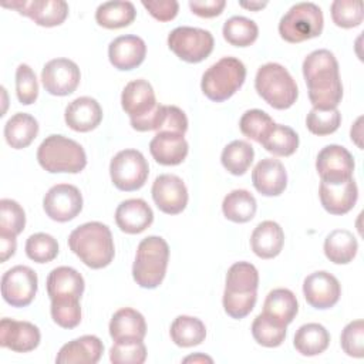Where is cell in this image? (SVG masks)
I'll return each instance as SVG.
<instances>
[{
  "instance_id": "cell-1",
  "label": "cell",
  "mask_w": 364,
  "mask_h": 364,
  "mask_svg": "<svg viewBox=\"0 0 364 364\" xmlns=\"http://www.w3.org/2000/svg\"><path fill=\"white\" fill-rule=\"evenodd\" d=\"M301 68L313 108H337L343 98V84L334 54L326 48L314 50L304 58Z\"/></svg>"
},
{
  "instance_id": "cell-2",
  "label": "cell",
  "mask_w": 364,
  "mask_h": 364,
  "mask_svg": "<svg viewBox=\"0 0 364 364\" xmlns=\"http://www.w3.org/2000/svg\"><path fill=\"white\" fill-rule=\"evenodd\" d=\"M68 246L91 269L108 266L115 253L111 230L101 222H87L75 228L68 236Z\"/></svg>"
},
{
  "instance_id": "cell-3",
  "label": "cell",
  "mask_w": 364,
  "mask_h": 364,
  "mask_svg": "<svg viewBox=\"0 0 364 364\" xmlns=\"http://www.w3.org/2000/svg\"><path fill=\"white\" fill-rule=\"evenodd\" d=\"M259 273L249 262L233 263L226 273L223 291V309L232 318L246 317L257 299Z\"/></svg>"
},
{
  "instance_id": "cell-4",
  "label": "cell",
  "mask_w": 364,
  "mask_h": 364,
  "mask_svg": "<svg viewBox=\"0 0 364 364\" xmlns=\"http://www.w3.org/2000/svg\"><path fill=\"white\" fill-rule=\"evenodd\" d=\"M169 246L161 236H148L136 247L132 277L144 289L158 287L166 273Z\"/></svg>"
},
{
  "instance_id": "cell-5",
  "label": "cell",
  "mask_w": 364,
  "mask_h": 364,
  "mask_svg": "<svg viewBox=\"0 0 364 364\" xmlns=\"http://www.w3.org/2000/svg\"><path fill=\"white\" fill-rule=\"evenodd\" d=\"M37 161L47 172L78 173L87 165L84 148L64 135H48L37 149Z\"/></svg>"
},
{
  "instance_id": "cell-6",
  "label": "cell",
  "mask_w": 364,
  "mask_h": 364,
  "mask_svg": "<svg viewBox=\"0 0 364 364\" xmlns=\"http://www.w3.org/2000/svg\"><path fill=\"white\" fill-rule=\"evenodd\" d=\"M255 88L257 94L276 109L291 107L299 95L296 81L279 63H266L259 67L255 78Z\"/></svg>"
},
{
  "instance_id": "cell-7",
  "label": "cell",
  "mask_w": 364,
  "mask_h": 364,
  "mask_svg": "<svg viewBox=\"0 0 364 364\" xmlns=\"http://www.w3.org/2000/svg\"><path fill=\"white\" fill-rule=\"evenodd\" d=\"M246 67L236 57H222L202 75L200 88L215 102L230 98L245 82Z\"/></svg>"
},
{
  "instance_id": "cell-8",
  "label": "cell",
  "mask_w": 364,
  "mask_h": 364,
  "mask_svg": "<svg viewBox=\"0 0 364 364\" xmlns=\"http://www.w3.org/2000/svg\"><path fill=\"white\" fill-rule=\"evenodd\" d=\"M323 11L311 1L293 4L279 21L280 37L289 43H301L323 31Z\"/></svg>"
},
{
  "instance_id": "cell-9",
  "label": "cell",
  "mask_w": 364,
  "mask_h": 364,
  "mask_svg": "<svg viewBox=\"0 0 364 364\" xmlns=\"http://www.w3.org/2000/svg\"><path fill=\"white\" fill-rule=\"evenodd\" d=\"M149 173L145 156L136 149L119 151L109 164V175L115 188L131 192L142 188Z\"/></svg>"
},
{
  "instance_id": "cell-10",
  "label": "cell",
  "mask_w": 364,
  "mask_h": 364,
  "mask_svg": "<svg viewBox=\"0 0 364 364\" xmlns=\"http://www.w3.org/2000/svg\"><path fill=\"white\" fill-rule=\"evenodd\" d=\"M213 36L210 31L181 26L168 36V47L186 63H200L213 50Z\"/></svg>"
},
{
  "instance_id": "cell-11",
  "label": "cell",
  "mask_w": 364,
  "mask_h": 364,
  "mask_svg": "<svg viewBox=\"0 0 364 364\" xmlns=\"http://www.w3.org/2000/svg\"><path fill=\"white\" fill-rule=\"evenodd\" d=\"M37 273L23 264L9 269L1 277V296L13 307L28 306L37 293Z\"/></svg>"
},
{
  "instance_id": "cell-12",
  "label": "cell",
  "mask_w": 364,
  "mask_h": 364,
  "mask_svg": "<svg viewBox=\"0 0 364 364\" xmlns=\"http://www.w3.org/2000/svg\"><path fill=\"white\" fill-rule=\"evenodd\" d=\"M46 215L55 222H68L82 209V195L80 189L70 183L51 186L43 199Z\"/></svg>"
},
{
  "instance_id": "cell-13",
  "label": "cell",
  "mask_w": 364,
  "mask_h": 364,
  "mask_svg": "<svg viewBox=\"0 0 364 364\" xmlns=\"http://www.w3.org/2000/svg\"><path fill=\"white\" fill-rule=\"evenodd\" d=\"M354 158L341 145L324 146L316 159V169L323 182L327 183H343L353 178Z\"/></svg>"
},
{
  "instance_id": "cell-14",
  "label": "cell",
  "mask_w": 364,
  "mask_h": 364,
  "mask_svg": "<svg viewBox=\"0 0 364 364\" xmlns=\"http://www.w3.org/2000/svg\"><path fill=\"white\" fill-rule=\"evenodd\" d=\"M80 68L68 58H53L41 70V82L51 95H68L80 84Z\"/></svg>"
},
{
  "instance_id": "cell-15",
  "label": "cell",
  "mask_w": 364,
  "mask_h": 364,
  "mask_svg": "<svg viewBox=\"0 0 364 364\" xmlns=\"http://www.w3.org/2000/svg\"><path fill=\"white\" fill-rule=\"evenodd\" d=\"M3 7L16 9L20 14L30 17L43 27L60 26L68 14V4L64 0H17L1 3Z\"/></svg>"
},
{
  "instance_id": "cell-16",
  "label": "cell",
  "mask_w": 364,
  "mask_h": 364,
  "mask_svg": "<svg viewBox=\"0 0 364 364\" xmlns=\"http://www.w3.org/2000/svg\"><path fill=\"white\" fill-rule=\"evenodd\" d=\"M152 199L159 210L168 215L181 213L188 203V189L183 181L172 173L155 178L152 183Z\"/></svg>"
},
{
  "instance_id": "cell-17",
  "label": "cell",
  "mask_w": 364,
  "mask_h": 364,
  "mask_svg": "<svg viewBox=\"0 0 364 364\" xmlns=\"http://www.w3.org/2000/svg\"><path fill=\"white\" fill-rule=\"evenodd\" d=\"M303 293L306 301L318 310L333 307L341 294V286L336 276L320 270L309 274L303 282Z\"/></svg>"
},
{
  "instance_id": "cell-18",
  "label": "cell",
  "mask_w": 364,
  "mask_h": 364,
  "mask_svg": "<svg viewBox=\"0 0 364 364\" xmlns=\"http://www.w3.org/2000/svg\"><path fill=\"white\" fill-rule=\"evenodd\" d=\"M41 334L37 326L30 321L1 318L0 321V346L16 353L33 351L40 343Z\"/></svg>"
},
{
  "instance_id": "cell-19",
  "label": "cell",
  "mask_w": 364,
  "mask_h": 364,
  "mask_svg": "<svg viewBox=\"0 0 364 364\" xmlns=\"http://www.w3.org/2000/svg\"><path fill=\"white\" fill-rule=\"evenodd\" d=\"M145 41L134 34L119 36L108 46V58L111 64L122 71L136 68L145 58Z\"/></svg>"
},
{
  "instance_id": "cell-20",
  "label": "cell",
  "mask_w": 364,
  "mask_h": 364,
  "mask_svg": "<svg viewBox=\"0 0 364 364\" xmlns=\"http://www.w3.org/2000/svg\"><path fill=\"white\" fill-rule=\"evenodd\" d=\"M252 182L259 193L277 196L286 189L287 172L279 159L263 158L252 171Z\"/></svg>"
},
{
  "instance_id": "cell-21",
  "label": "cell",
  "mask_w": 364,
  "mask_h": 364,
  "mask_svg": "<svg viewBox=\"0 0 364 364\" xmlns=\"http://www.w3.org/2000/svg\"><path fill=\"white\" fill-rule=\"evenodd\" d=\"M320 202L323 208L331 215H344L350 212L358 198V188L351 178L343 183H320Z\"/></svg>"
},
{
  "instance_id": "cell-22",
  "label": "cell",
  "mask_w": 364,
  "mask_h": 364,
  "mask_svg": "<svg viewBox=\"0 0 364 364\" xmlns=\"http://www.w3.org/2000/svg\"><path fill=\"white\" fill-rule=\"evenodd\" d=\"M104 353V344L97 336H81L64 344L57 357L58 364H95Z\"/></svg>"
},
{
  "instance_id": "cell-23",
  "label": "cell",
  "mask_w": 364,
  "mask_h": 364,
  "mask_svg": "<svg viewBox=\"0 0 364 364\" xmlns=\"http://www.w3.org/2000/svg\"><path fill=\"white\" fill-rule=\"evenodd\" d=\"M122 109L129 115V119L141 118L151 112L156 105V98L152 85L146 80L129 81L121 94Z\"/></svg>"
},
{
  "instance_id": "cell-24",
  "label": "cell",
  "mask_w": 364,
  "mask_h": 364,
  "mask_svg": "<svg viewBox=\"0 0 364 364\" xmlns=\"http://www.w3.org/2000/svg\"><path fill=\"white\" fill-rule=\"evenodd\" d=\"M152 220L154 212L144 199H127L117 206L115 223L125 233H141L151 226Z\"/></svg>"
},
{
  "instance_id": "cell-25",
  "label": "cell",
  "mask_w": 364,
  "mask_h": 364,
  "mask_svg": "<svg viewBox=\"0 0 364 364\" xmlns=\"http://www.w3.org/2000/svg\"><path fill=\"white\" fill-rule=\"evenodd\" d=\"M149 152L161 165H179L188 155V142L182 134L161 131L151 139Z\"/></svg>"
},
{
  "instance_id": "cell-26",
  "label": "cell",
  "mask_w": 364,
  "mask_h": 364,
  "mask_svg": "<svg viewBox=\"0 0 364 364\" xmlns=\"http://www.w3.org/2000/svg\"><path fill=\"white\" fill-rule=\"evenodd\" d=\"M65 124L77 132H88L97 128L102 119V108L91 97H78L73 100L64 112Z\"/></svg>"
},
{
  "instance_id": "cell-27",
  "label": "cell",
  "mask_w": 364,
  "mask_h": 364,
  "mask_svg": "<svg viewBox=\"0 0 364 364\" xmlns=\"http://www.w3.org/2000/svg\"><path fill=\"white\" fill-rule=\"evenodd\" d=\"M284 243V232L279 223L273 220L260 222L250 236V246L256 256L262 259L276 257Z\"/></svg>"
},
{
  "instance_id": "cell-28",
  "label": "cell",
  "mask_w": 364,
  "mask_h": 364,
  "mask_svg": "<svg viewBox=\"0 0 364 364\" xmlns=\"http://www.w3.org/2000/svg\"><path fill=\"white\" fill-rule=\"evenodd\" d=\"M146 334V323L144 316L131 309L124 307L114 313L109 321V336L114 341L144 340Z\"/></svg>"
},
{
  "instance_id": "cell-29",
  "label": "cell",
  "mask_w": 364,
  "mask_h": 364,
  "mask_svg": "<svg viewBox=\"0 0 364 364\" xmlns=\"http://www.w3.org/2000/svg\"><path fill=\"white\" fill-rule=\"evenodd\" d=\"M47 293L50 300L58 297L80 299L84 291V279L73 267L58 266L53 269L47 277Z\"/></svg>"
},
{
  "instance_id": "cell-30",
  "label": "cell",
  "mask_w": 364,
  "mask_h": 364,
  "mask_svg": "<svg viewBox=\"0 0 364 364\" xmlns=\"http://www.w3.org/2000/svg\"><path fill=\"white\" fill-rule=\"evenodd\" d=\"M38 134L37 119L26 112H17L4 125V138L14 149L28 146Z\"/></svg>"
},
{
  "instance_id": "cell-31",
  "label": "cell",
  "mask_w": 364,
  "mask_h": 364,
  "mask_svg": "<svg viewBox=\"0 0 364 364\" xmlns=\"http://www.w3.org/2000/svg\"><path fill=\"white\" fill-rule=\"evenodd\" d=\"M293 344L301 355H318L328 347L330 334L324 326L318 323H307L299 327L294 334Z\"/></svg>"
},
{
  "instance_id": "cell-32",
  "label": "cell",
  "mask_w": 364,
  "mask_h": 364,
  "mask_svg": "<svg viewBox=\"0 0 364 364\" xmlns=\"http://www.w3.org/2000/svg\"><path fill=\"white\" fill-rule=\"evenodd\" d=\"M299 311L294 293L289 289H273L264 299L263 313L283 324H290Z\"/></svg>"
},
{
  "instance_id": "cell-33",
  "label": "cell",
  "mask_w": 364,
  "mask_h": 364,
  "mask_svg": "<svg viewBox=\"0 0 364 364\" xmlns=\"http://www.w3.org/2000/svg\"><path fill=\"white\" fill-rule=\"evenodd\" d=\"M358 243L354 235L346 229L330 232L324 240V253L336 264L350 263L357 255Z\"/></svg>"
},
{
  "instance_id": "cell-34",
  "label": "cell",
  "mask_w": 364,
  "mask_h": 364,
  "mask_svg": "<svg viewBox=\"0 0 364 364\" xmlns=\"http://www.w3.org/2000/svg\"><path fill=\"white\" fill-rule=\"evenodd\" d=\"M136 16L135 7L127 0L101 3L95 10V20L105 28H121L129 26Z\"/></svg>"
},
{
  "instance_id": "cell-35",
  "label": "cell",
  "mask_w": 364,
  "mask_h": 364,
  "mask_svg": "<svg viewBox=\"0 0 364 364\" xmlns=\"http://www.w3.org/2000/svg\"><path fill=\"white\" fill-rule=\"evenodd\" d=\"M257 209L255 196L246 189L229 192L222 202V210L226 219L235 223H245L253 219Z\"/></svg>"
},
{
  "instance_id": "cell-36",
  "label": "cell",
  "mask_w": 364,
  "mask_h": 364,
  "mask_svg": "<svg viewBox=\"0 0 364 364\" xmlns=\"http://www.w3.org/2000/svg\"><path fill=\"white\" fill-rule=\"evenodd\" d=\"M172 341L179 347H193L200 344L206 337L205 324L192 316H178L169 330Z\"/></svg>"
},
{
  "instance_id": "cell-37",
  "label": "cell",
  "mask_w": 364,
  "mask_h": 364,
  "mask_svg": "<svg viewBox=\"0 0 364 364\" xmlns=\"http://www.w3.org/2000/svg\"><path fill=\"white\" fill-rule=\"evenodd\" d=\"M260 145L270 154L277 156H289L296 152L299 146V135L287 125L273 124Z\"/></svg>"
},
{
  "instance_id": "cell-38",
  "label": "cell",
  "mask_w": 364,
  "mask_h": 364,
  "mask_svg": "<svg viewBox=\"0 0 364 364\" xmlns=\"http://www.w3.org/2000/svg\"><path fill=\"white\" fill-rule=\"evenodd\" d=\"M253 156V146L246 141L236 139L223 148L220 161L225 169L232 175H243L252 165Z\"/></svg>"
},
{
  "instance_id": "cell-39",
  "label": "cell",
  "mask_w": 364,
  "mask_h": 364,
  "mask_svg": "<svg viewBox=\"0 0 364 364\" xmlns=\"http://www.w3.org/2000/svg\"><path fill=\"white\" fill-rule=\"evenodd\" d=\"M222 33L229 44L247 47L257 38L259 28L253 20L245 16H233L225 21Z\"/></svg>"
},
{
  "instance_id": "cell-40",
  "label": "cell",
  "mask_w": 364,
  "mask_h": 364,
  "mask_svg": "<svg viewBox=\"0 0 364 364\" xmlns=\"http://www.w3.org/2000/svg\"><path fill=\"white\" fill-rule=\"evenodd\" d=\"M286 327L276 318L260 313L252 323V336L260 346L277 347L286 338Z\"/></svg>"
},
{
  "instance_id": "cell-41",
  "label": "cell",
  "mask_w": 364,
  "mask_h": 364,
  "mask_svg": "<svg viewBox=\"0 0 364 364\" xmlns=\"http://www.w3.org/2000/svg\"><path fill=\"white\" fill-rule=\"evenodd\" d=\"M51 317L63 328H74L81 321L80 299L77 297H58L51 299Z\"/></svg>"
},
{
  "instance_id": "cell-42",
  "label": "cell",
  "mask_w": 364,
  "mask_h": 364,
  "mask_svg": "<svg viewBox=\"0 0 364 364\" xmlns=\"http://www.w3.org/2000/svg\"><path fill=\"white\" fill-rule=\"evenodd\" d=\"M273 124L274 121L267 112L255 108L243 112L239 121V128L245 136L260 144V141L264 138Z\"/></svg>"
},
{
  "instance_id": "cell-43",
  "label": "cell",
  "mask_w": 364,
  "mask_h": 364,
  "mask_svg": "<svg viewBox=\"0 0 364 364\" xmlns=\"http://www.w3.org/2000/svg\"><path fill=\"white\" fill-rule=\"evenodd\" d=\"M330 11L334 24L343 28L360 26L364 17L361 0H334Z\"/></svg>"
},
{
  "instance_id": "cell-44",
  "label": "cell",
  "mask_w": 364,
  "mask_h": 364,
  "mask_svg": "<svg viewBox=\"0 0 364 364\" xmlns=\"http://www.w3.org/2000/svg\"><path fill=\"white\" fill-rule=\"evenodd\" d=\"M26 226L24 209L13 199L0 200V235L17 236Z\"/></svg>"
},
{
  "instance_id": "cell-45",
  "label": "cell",
  "mask_w": 364,
  "mask_h": 364,
  "mask_svg": "<svg viewBox=\"0 0 364 364\" xmlns=\"http://www.w3.org/2000/svg\"><path fill=\"white\" fill-rule=\"evenodd\" d=\"M26 255L37 263L51 262L58 255V243L48 233H34L26 240Z\"/></svg>"
},
{
  "instance_id": "cell-46",
  "label": "cell",
  "mask_w": 364,
  "mask_h": 364,
  "mask_svg": "<svg viewBox=\"0 0 364 364\" xmlns=\"http://www.w3.org/2000/svg\"><path fill=\"white\" fill-rule=\"evenodd\" d=\"M341 124V114L337 108L317 109L311 108L306 117V127L314 135H328L338 129Z\"/></svg>"
},
{
  "instance_id": "cell-47",
  "label": "cell",
  "mask_w": 364,
  "mask_h": 364,
  "mask_svg": "<svg viewBox=\"0 0 364 364\" xmlns=\"http://www.w3.org/2000/svg\"><path fill=\"white\" fill-rule=\"evenodd\" d=\"M114 364H142L146 360V347L142 340L115 341L109 350Z\"/></svg>"
},
{
  "instance_id": "cell-48",
  "label": "cell",
  "mask_w": 364,
  "mask_h": 364,
  "mask_svg": "<svg viewBox=\"0 0 364 364\" xmlns=\"http://www.w3.org/2000/svg\"><path fill=\"white\" fill-rule=\"evenodd\" d=\"M16 94L21 104L30 105L38 97V84L34 71L27 64H20L16 70Z\"/></svg>"
},
{
  "instance_id": "cell-49",
  "label": "cell",
  "mask_w": 364,
  "mask_h": 364,
  "mask_svg": "<svg viewBox=\"0 0 364 364\" xmlns=\"http://www.w3.org/2000/svg\"><path fill=\"white\" fill-rule=\"evenodd\" d=\"M340 343L347 355L361 358L364 355V321L361 318L350 321L341 331Z\"/></svg>"
},
{
  "instance_id": "cell-50",
  "label": "cell",
  "mask_w": 364,
  "mask_h": 364,
  "mask_svg": "<svg viewBox=\"0 0 364 364\" xmlns=\"http://www.w3.org/2000/svg\"><path fill=\"white\" fill-rule=\"evenodd\" d=\"M142 6L149 11V14L159 21H169L175 18L179 10V4L175 0H142Z\"/></svg>"
},
{
  "instance_id": "cell-51",
  "label": "cell",
  "mask_w": 364,
  "mask_h": 364,
  "mask_svg": "<svg viewBox=\"0 0 364 364\" xmlns=\"http://www.w3.org/2000/svg\"><path fill=\"white\" fill-rule=\"evenodd\" d=\"M226 1L225 0H191L189 7L192 13L200 17H215L222 13L225 9Z\"/></svg>"
},
{
  "instance_id": "cell-52",
  "label": "cell",
  "mask_w": 364,
  "mask_h": 364,
  "mask_svg": "<svg viewBox=\"0 0 364 364\" xmlns=\"http://www.w3.org/2000/svg\"><path fill=\"white\" fill-rule=\"evenodd\" d=\"M16 236L0 235V260L6 262L16 252Z\"/></svg>"
},
{
  "instance_id": "cell-53",
  "label": "cell",
  "mask_w": 364,
  "mask_h": 364,
  "mask_svg": "<svg viewBox=\"0 0 364 364\" xmlns=\"http://www.w3.org/2000/svg\"><path fill=\"white\" fill-rule=\"evenodd\" d=\"M242 7L249 9V10H260L263 9L267 3L266 1H240L239 3Z\"/></svg>"
},
{
  "instance_id": "cell-54",
  "label": "cell",
  "mask_w": 364,
  "mask_h": 364,
  "mask_svg": "<svg viewBox=\"0 0 364 364\" xmlns=\"http://www.w3.org/2000/svg\"><path fill=\"white\" fill-rule=\"evenodd\" d=\"M189 361H193V363H198V361H202V363H205V361L212 363L213 360H212L210 357L203 355V354H195V355H189V357L183 358V363H189Z\"/></svg>"
}]
</instances>
